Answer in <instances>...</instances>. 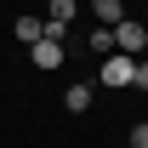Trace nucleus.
Instances as JSON below:
<instances>
[{
	"label": "nucleus",
	"instance_id": "f257e3e1",
	"mask_svg": "<svg viewBox=\"0 0 148 148\" xmlns=\"http://www.w3.org/2000/svg\"><path fill=\"white\" fill-rule=\"evenodd\" d=\"M114 51H125V57H143L148 51V29H143V23H114Z\"/></svg>",
	"mask_w": 148,
	"mask_h": 148
},
{
	"label": "nucleus",
	"instance_id": "f03ea898",
	"mask_svg": "<svg viewBox=\"0 0 148 148\" xmlns=\"http://www.w3.org/2000/svg\"><path fill=\"white\" fill-rule=\"evenodd\" d=\"M131 74H137V57H125V51H108V63H103V86H131Z\"/></svg>",
	"mask_w": 148,
	"mask_h": 148
},
{
	"label": "nucleus",
	"instance_id": "7ed1b4c3",
	"mask_svg": "<svg viewBox=\"0 0 148 148\" xmlns=\"http://www.w3.org/2000/svg\"><path fill=\"white\" fill-rule=\"evenodd\" d=\"M63 103H69V114H86V108H91V86H86V80H74L69 91H63Z\"/></svg>",
	"mask_w": 148,
	"mask_h": 148
},
{
	"label": "nucleus",
	"instance_id": "20e7f679",
	"mask_svg": "<svg viewBox=\"0 0 148 148\" xmlns=\"http://www.w3.org/2000/svg\"><path fill=\"white\" fill-rule=\"evenodd\" d=\"M12 29H17V46H34V40L46 34V17H17Z\"/></svg>",
	"mask_w": 148,
	"mask_h": 148
},
{
	"label": "nucleus",
	"instance_id": "39448f33",
	"mask_svg": "<svg viewBox=\"0 0 148 148\" xmlns=\"http://www.w3.org/2000/svg\"><path fill=\"white\" fill-rule=\"evenodd\" d=\"M91 12L114 29V23H125V0H91Z\"/></svg>",
	"mask_w": 148,
	"mask_h": 148
},
{
	"label": "nucleus",
	"instance_id": "423d86ee",
	"mask_svg": "<svg viewBox=\"0 0 148 148\" xmlns=\"http://www.w3.org/2000/svg\"><path fill=\"white\" fill-rule=\"evenodd\" d=\"M74 12H80L74 0H51V6H46V23H57V29H69V23H74Z\"/></svg>",
	"mask_w": 148,
	"mask_h": 148
},
{
	"label": "nucleus",
	"instance_id": "0eeeda50",
	"mask_svg": "<svg viewBox=\"0 0 148 148\" xmlns=\"http://www.w3.org/2000/svg\"><path fill=\"white\" fill-rule=\"evenodd\" d=\"M86 46H91L97 57H108V51H114V29H108V23H103V29H91V34H86Z\"/></svg>",
	"mask_w": 148,
	"mask_h": 148
},
{
	"label": "nucleus",
	"instance_id": "6e6552de",
	"mask_svg": "<svg viewBox=\"0 0 148 148\" xmlns=\"http://www.w3.org/2000/svg\"><path fill=\"white\" fill-rule=\"evenodd\" d=\"M131 86H137V91H148V57H137V74H131Z\"/></svg>",
	"mask_w": 148,
	"mask_h": 148
},
{
	"label": "nucleus",
	"instance_id": "1a4fd4ad",
	"mask_svg": "<svg viewBox=\"0 0 148 148\" xmlns=\"http://www.w3.org/2000/svg\"><path fill=\"white\" fill-rule=\"evenodd\" d=\"M131 148H148V120H137V125H131Z\"/></svg>",
	"mask_w": 148,
	"mask_h": 148
}]
</instances>
